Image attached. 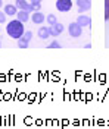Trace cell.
<instances>
[{
	"label": "cell",
	"instance_id": "cell-9",
	"mask_svg": "<svg viewBox=\"0 0 109 129\" xmlns=\"http://www.w3.org/2000/svg\"><path fill=\"white\" fill-rule=\"evenodd\" d=\"M49 35H50V26H40L38 28V37L41 40L49 38Z\"/></svg>",
	"mask_w": 109,
	"mask_h": 129
},
{
	"label": "cell",
	"instance_id": "cell-2",
	"mask_svg": "<svg viewBox=\"0 0 109 129\" xmlns=\"http://www.w3.org/2000/svg\"><path fill=\"white\" fill-rule=\"evenodd\" d=\"M68 31H69V35H71V37L77 38V37H80V35L83 34V26H81V25L75 21V22L69 24V26H68Z\"/></svg>",
	"mask_w": 109,
	"mask_h": 129
},
{
	"label": "cell",
	"instance_id": "cell-1",
	"mask_svg": "<svg viewBox=\"0 0 109 129\" xmlns=\"http://www.w3.org/2000/svg\"><path fill=\"white\" fill-rule=\"evenodd\" d=\"M6 32H8V35L10 38H15V40H19L22 35H24V24L21 22V21H18V19H13V21H10L6 26Z\"/></svg>",
	"mask_w": 109,
	"mask_h": 129
},
{
	"label": "cell",
	"instance_id": "cell-11",
	"mask_svg": "<svg viewBox=\"0 0 109 129\" xmlns=\"http://www.w3.org/2000/svg\"><path fill=\"white\" fill-rule=\"evenodd\" d=\"M30 3L33 5L34 12H38V10H41V0H30Z\"/></svg>",
	"mask_w": 109,
	"mask_h": 129
},
{
	"label": "cell",
	"instance_id": "cell-7",
	"mask_svg": "<svg viewBox=\"0 0 109 129\" xmlns=\"http://www.w3.org/2000/svg\"><path fill=\"white\" fill-rule=\"evenodd\" d=\"M16 19L21 21L22 24H27L28 19H30V12H27V10H24V9H19L18 13H16Z\"/></svg>",
	"mask_w": 109,
	"mask_h": 129
},
{
	"label": "cell",
	"instance_id": "cell-13",
	"mask_svg": "<svg viewBox=\"0 0 109 129\" xmlns=\"http://www.w3.org/2000/svg\"><path fill=\"white\" fill-rule=\"evenodd\" d=\"M46 21H47V24H50V26H52V25H55L56 22H58L56 16L53 15V13H49V15L46 16Z\"/></svg>",
	"mask_w": 109,
	"mask_h": 129
},
{
	"label": "cell",
	"instance_id": "cell-5",
	"mask_svg": "<svg viewBox=\"0 0 109 129\" xmlns=\"http://www.w3.org/2000/svg\"><path fill=\"white\" fill-rule=\"evenodd\" d=\"M77 22L81 25L83 28H90L92 26V18L90 16H85V15H80L78 19H77Z\"/></svg>",
	"mask_w": 109,
	"mask_h": 129
},
{
	"label": "cell",
	"instance_id": "cell-3",
	"mask_svg": "<svg viewBox=\"0 0 109 129\" xmlns=\"http://www.w3.org/2000/svg\"><path fill=\"white\" fill-rule=\"evenodd\" d=\"M72 8V0H56V9L59 12H69Z\"/></svg>",
	"mask_w": 109,
	"mask_h": 129
},
{
	"label": "cell",
	"instance_id": "cell-15",
	"mask_svg": "<svg viewBox=\"0 0 109 129\" xmlns=\"http://www.w3.org/2000/svg\"><path fill=\"white\" fill-rule=\"evenodd\" d=\"M105 21H109V0H105Z\"/></svg>",
	"mask_w": 109,
	"mask_h": 129
},
{
	"label": "cell",
	"instance_id": "cell-17",
	"mask_svg": "<svg viewBox=\"0 0 109 129\" xmlns=\"http://www.w3.org/2000/svg\"><path fill=\"white\" fill-rule=\"evenodd\" d=\"M60 47V44H59L58 41H52L50 44H49V48H59Z\"/></svg>",
	"mask_w": 109,
	"mask_h": 129
},
{
	"label": "cell",
	"instance_id": "cell-20",
	"mask_svg": "<svg viewBox=\"0 0 109 129\" xmlns=\"http://www.w3.org/2000/svg\"><path fill=\"white\" fill-rule=\"evenodd\" d=\"M0 47H2V43H0Z\"/></svg>",
	"mask_w": 109,
	"mask_h": 129
},
{
	"label": "cell",
	"instance_id": "cell-12",
	"mask_svg": "<svg viewBox=\"0 0 109 129\" xmlns=\"http://www.w3.org/2000/svg\"><path fill=\"white\" fill-rule=\"evenodd\" d=\"M15 5H16L18 9H24V10H27V6H28L30 3H27V0H16Z\"/></svg>",
	"mask_w": 109,
	"mask_h": 129
},
{
	"label": "cell",
	"instance_id": "cell-14",
	"mask_svg": "<svg viewBox=\"0 0 109 129\" xmlns=\"http://www.w3.org/2000/svg\"><path fill=\"white\" fill-rule=\"evenodd\" d=\"M28 44H30V43H28V41H25L22 37L18 40V47H19V48H27V47H28Z\"/></svg>",
	"mask_w": 109,
	"mask_h": 129
},
{
	"label": "cell",
	"instance_id": "cell-16",
	"mask_svg": "<svg viewBox=\"0 0 109 129\" xmlns=\"http://www.w3.org/2000/svg\"><path fill=\"white\" fill-rule=\"evenodd\" d=\"M22 38H24L25 41H28V43H30V41H31V38H33V32H31V31H27V32H24Z\"/></svg>",
	"mask_w": 109,
	"mask_h": 129
},
{
	"label": "cell",
	"instance_id": "cell-4",
	"mask_svg": "<svg viewBox=\"0 0 109 129\" xmlns=\"http://www.w3.org/2000/svg\"><path fill=\"white\" fill-rule=\"evenodd\" d=\"M77 8H78V12L80 13H83L85 10H90L92 2L90 0H77Z\"/></svg>",
	"mask_w": 109,
	"mask_h": 129
},
{
	"label": "cell",
	"instance_id": "cell-19",
	"mask_svg": "<svg viewBox=\"0 0 109 129\" xmlns=\"http://www.w3.org/2000/svg\"><path fill=\"white\" fill-rule=\"evenodd\" d=\"M2 5H3V0H0V8H2Z\"/></svg>",
	"mask_w": 109,
	"mask_h": 129
},
{
	"label": "cell",
	"instance_id": "cell-10",
	"mask_svg": "<svg viewBox=\"0 0 109 129\" xmlns=\"http://www.w3.org/2000/svg\"><path fill=\"white\" fill-rule=\"evenodd\" d=\"M18 10H19V9L16 8V5H6V6L3 8V12L9 16H13L15 13H18Z\"/></svg>",
	"mask_w": 109,
	"mask_h": 129
},
{
	"label": "cell",
	"instance_id": "cell-18",
	"mask_svg": "<svg viewBox=\"0 0 109 129\" xmlns=\"http://www.w3.org/2000/svg\"><path fill=\"white\" fill-rule=\"evenodd\" d=\"M6 13H5V12H0V24H5V22H6Z\"/></svg>",
	"mask_w": 109,
	"mask_h": 129
},
{
	"label": "cell",
	"instance_id": "cell-6",
	"mask_svg": "<svg viewBox=\"0 0 109 129\" xmlns=\"http://www.w3.org/2000/svg\"><path fill=\"white\" fill-rule=\"evenodd\" d=\"M63 32V25L59 24V22H56L55 25H52L50 26V35L52 37H58V35H60Z\"/></svg>",
	"mask_w": 109,
	"mask_h": 129
},
{
	"label": "cell",
	"instance_id": "cell-8",
	"mask_svg": "<svg viewBox=\"0 0 109 129\" xmlns=\"http://www.w3.org/2000/svg\"><path fill=\"white\" fill-rule=\"evenodd\" d=\"M31 21H33L34 24H43L44 21H46V16L43 15L41 12L38 10V12H33V16H31Z\"/></svg>",
	"mask_w": 109,
	"mask_h": 129
}]
</instances>
